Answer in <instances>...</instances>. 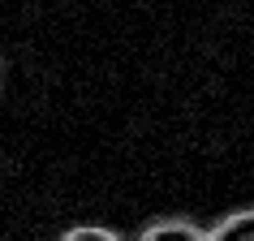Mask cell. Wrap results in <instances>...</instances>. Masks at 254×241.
Listing matches in <instances>:
<instances>
[{
    "label": "cell",
    "mask_w": 254,
    "mask_h": 241,
    "mask_svg": "<svg viewBox=\"0 0 254 241\" xmlns=\"http://www.w3.org/2000/svg\"><path fill=\"white\" fill-rule=\"evenodd\" d=\"M61 241H125V237L112 233V228H104V224H78V228H69Z\"/></svg>",
    "instance_id": "cell-3"
},
{
    "label": "cell",
    "mask_w": 254,
    "mask_h": 241,
    "mask_svg": "<svg viewBox=\"0 0 254 241\" xmlns=\"http://www.w3.org/2000/svg\"><path fill=\"white\" fill-rule=\"evenodd\" d=\"M138 241H207V228L190 224V220H155L138 233Z\"/></svg>",
    "instance_id": "cell-1"
},
{
    "label": "cell",
    "mask_w": 254,
    "mask_h": 241,
    "mask_svg": "<svg viewBox=\"0 0 254 241\" xmlns=\"http://www.w3.org/2000/svg\"><path fill=\"white\" fill-rule=\"evenodd\" d=\"M207 241H254V207L250 211H233L207 233Z\"/></svg>",
    "instance_id": "cell-2"
},
{
    "label": "cell",
    "mask_w": 254,
    "mask_h": 241,
    "mask_svg": "<svg viewBox=\"0 0 254 241\" xmlns=\"http://www.w3.org/2000/svg\"><path fill=\"white\" fill-rule=\"evenodd\" d=\"M0 82H4V65H0Z\"/></svg>",
    "instance_id": "cell-4"
}]
</instances>
